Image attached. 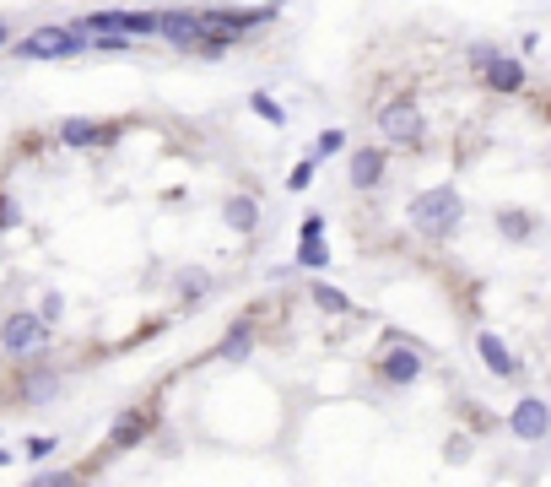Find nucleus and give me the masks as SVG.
<instances>
[{
    "mask_svg": "<svg viewBox=\"0 0 551 487\" xmlns=\"http://www.w3.org/2000/svg\"><path fill=\"white\" fill-rule=\"evenodd\" d=\"M411 222H416V233H422V239H449V233L465 222L460 190H454V184H433V190H422L411 201Z\"/></svg>",
    "mask_w": 551,
    "mask_h": 487,
    "instance_id": "1",
    "label": "nucleus"
},
{
    "mask_svg": "<svg viewBox=\"0 0 551 487\" xmlns=\"http://www.w3.org/2000/svg\"><path fill=\"white\" fill-rule=\"evenodd\" d=\"M92 38L87 33H71V28H38L28 38H17L11 44V55L17 60H71V55H87Z\"/></svg>",
    "mask_w": 551,
    "mask_h": 487,
    "instance_id": "2",
    "label": "nucleus"
},
{
    "mask_svg": "<svg viewBox=\"0 0 551 487\" xmlns=\"http://www.w3.org/2000/svg\"><path fill=\"white\" fill-rule=\"evenodd\" d=\"M379 136L389 147H422L427 141V114L416 109V98H389L379 109Z\"/></svg>",
    "mask_w": 551,
    "mask_h": 487,
    "instance_id": "3",
    "label": "nucleus"
},
{
    "mask_svg": "<svg viewBox=\"0 0 551 487\" xmlns=\"http://www.w3.org/2000/svg\"><path fill=\"white\" fill-rule=\"evenodd\" d=\"M422 368H427V358H422V347H416V341L395 336V331L384 336V358H379V374L389 379V385H416V379H422Z\"/></svg>",
    "mask_w": 551,
    "mask_h": 487,
    "instance_id": "4",
    "label": "nucleus"
},
{
    "mask_svg": "<svg viewBox=\"0 0 551 487\" xmlns=\"http://www.w3.org/2000/svg\"><path fill=\"white\" fill-rule=\"evenodd\" d=\"M44 341H49V325L38 314H6L0 320V352H11V358H38Z\"/></svg>",
    "mask_w": 551,
    "mask_h": 487,
    "instance_id": "5",
    "label": "nucleus"
},
{
    "mask_svg": "<svg viewBox=\"0 0 551 487\" xmlns=\"http://www.w3.org/2000/svg\"><path fill=\"white\" fill-rule=\"evenodd\" d=\"M508 433H514L519 444H541L551 433V406L541 396H519L514 412H508Z\"/></svg>",
    "mask_w": 551,
    "mask_h": 487,
    "instance_id": "6",
    "label": "nucleus"
},
{
    "mask_svg": "<svg viewBox=\"0 0 551 487\" xmlns=\"http://www.w3.org/2000/svg\"><path fill=\"white\" fill-rule=\"evenodd\" d=\"M476 76H481V87H487V92H497V98H519L524 82H530V76H524V65L514 55H503V49H497V55L481 65Z\"/></svg>",
    "mask_w": 551,
    "mask_h": 487,
    "instance_id": "7",
    "label": "nucleus"
},
{
    "mask_svg": "<svg viewBox=\"0 0 551 487\" xmlns=\"http://www.w3.org/2000/svg\"><path fill=\"white\" fill-rule=\"evenodd\" d=\"M119 120H60V141L65 147H114L119 141Z\"/></svg>",
    "mask_w": 551,
    "mask_h": 487,
    "instance_id": "8",
    "label": "nucleus"
},
{
    "mask_svg": "<svg viewBox=\"0 0 551 487\" xmlns=\"http://www.w3.org/2000/svg\"><path fill=\"white\" fill-rule=\"evenodd\" d=\"M384 163H389L384 147H357L352 163H346V179H352L357 190H379V184H384Z\"/></svg>",
    "mask_w": 551,
    "mask_h": 487,
    "instance_id": "9",
    "label": "nucleus"
},
{
    "mask_svg": "<svg viewBox=\"0 0 551 487\" xmlns=\"http://www.w3.org/2000/svg\"><path fill=\"white\" fill-rule=\"evenodd\" d=\"M476 352H481V363H487V368H492L497 379H519V368H524V363H519L514 352L503 347V336L481 331V336H476Z\"/></svg>",
    "mask_w": 551,
    "mask_h": 487,
    "instance_id": "10",
    "label": "nucleus"
},
{
    "mask_svg": "<svg viewBox=\"0 0 551 487\" xmlns=\"http://www.w3.org/2000/svg\"><path fill=\"white\" fill-rule=\"evenodd\" d=\"M152 423H157V412H152V406H136V412H125V417H119V423H114L109 444H114V450H125V444L146 439V433H152Z\"/></svg>",
    "mask_w": 551,
    "mask_h": 487,
    "instance_id": "11",
    "label": "nucleus"
},
{
    "mask_svg": "<svg viewBox=\"0 0 551 487\" xmlns=\"http://www.w3.org/2000/svg\"><path fill=\"white\" fill-rule=\"evenodd\" d=\"M497 228H503V239H514V244H530L535 239V228H541V217H530V212H497Z\"/></svg>",
    "mask_w": 551,
    "mask_h": 487,
    "instance_id": "12",
    "label": "nucleus"
},
{
    "mask_svg": "<svg viewBox=\"0 0 551 487\" xmlns=\"http://www.w3.org/2000/svg\"><path fill=\"white\" fill-rule=\"evenodd\" d=\"M222 212H227V222H233V228H254V222H260V201H254V195H233Z\"/></svg>",
    "mask_w": 551,
    "mask_h": 487,
    "instance_id": "13",
    "label": "nucleus"
},
{
    "mask_svg": "<svg viewBox=\"0 0 551 487\" xmlns=\"http://www.w3.org/2000/svg\"><path fill=\"white\" fill-rule=\"evenodd\" d=\"M308 293H314V304L330 309V314H346V309H352V304H346V293H335V287H325V282H314Z\"/></svg>",
    "mask_w": 551,
    "mask_h": 487,
    "instance_id": "14",
    "label": "nucleus"
},
{
    "mask_svg": "<svg viewBox=\"0 0 551 487\" xmlns=\"http://www.w3.org/2000/svg\"><path fill=\"white\" fill-rule=\"evenodd\" d=\"M298 266H303V271L330 266V249H325V239H319V244H303V249H298Z\"/></svg>",
    "mask_w": 551,
    "mask_h": 487,
    "instance_id": "15",
    "label": "nucleus"
},
{
    "mask_svg": "<svg viewBox=\"0 0 551 487\" xmlns=\"http://www.w3.org/2000/svg\"><path fill=\"white\" fill-rule=\"evenodd\" d=\"M346 147V130H325V136H319V147H314V163H325V157H335Z\"/></svg>",
    "mask_w": 551,
    "mask_h": 487,
    "instance_id": "16",
    "label": "nucleus"
},
{
    "mask_svg": "<svg viewBox=\"0 0 551 487\" xmlns=\"http://www.w3.org/2000/svg\"><path fill=\"white\" fill-rule=\"evenodd\" d=\"M17 222H22V206L11 201V190L0 184V233H6V228H17Z\"/></svg>",
    "mask_w": 551,
    "mask_h": 487,
    "instance_id": "17",
    "label": "nucleus"
},
{
    "mask_svg": "<svg viewBox=\"0 0 551 487\" xmlns=\"http://www.w3.org/2000/svg\"><path fill=\"white\" fill-rule=\"evenodd\" d=\"M254 114H260V120H271V125H287V114H281L276 103L265 98V92H260V98H254Z\"/></svg>",
    "mask_w": 551,
    "mask_h": 487,
    "instance_id": "18",
    "label": "nucleus"
},
{
    "mask_svg": "<svg viewBox=\"0 0 551 487\" xmlns=\"http://www.w3.org/2000/svg\"><path fill=\"white\" fill-rule=\"evenodd\" d=\"M308 179H314V157H308V163H298V168L287 174V184H292V190H308Z\"/></svg>",
    "mask_w": 551,
    "mask_h": 487,
    "instance_id": "19",
    "label": "nucleus"
},
{
    "mask_svg": "<svg viewBox=\"0 0 551 487\" xmlns=\"http://www.w3.org/2000/svg\"><path fill=\"white\" fill-rule=\"evenodd\" d=\"M492 55H497L492 44H470V71H481V65H487Z\"/></svg>",
    "mask_w": 551,
    "mask_h": 487,
    "instance_id": "20",
    "label": "nucleus"
},
{
    "mask_svg": "<svg viewBox=\"0 0 551 487\" xmlns=\"http://www.w3.org/2000/svg\"><path fill=\"white\" fill-rule=\"evenodd\" d=\"M6 38H11V28H6V17H0V44H6Z\"/></svg>",
    "mask_w": 551,
    "mask_h": 487,
    "instance_id": "21",
    "label": "nucleus"
}]
</instances>
